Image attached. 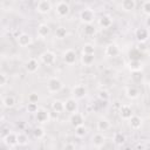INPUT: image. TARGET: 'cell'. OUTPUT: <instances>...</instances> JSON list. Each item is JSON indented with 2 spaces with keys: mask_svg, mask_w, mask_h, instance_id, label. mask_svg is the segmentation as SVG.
<instances>
[{
  "mask_svg": "<svg viewBox=\"0 0 150 150\" xmlns=\"http://www.w3.org/2000/svg\"><path fill=\"white\" fill-rule=\"evenodd\" d=\"M54 11L59 18H66L70 13V6L67 1H57L54 6Z\"/></svg>",
  "mask_w": 150,
  "mask_h": 150,
  "instance_id": "1",
  "label": "cell"
},
{
  "mask_svg": "<svg viewBox=\"0 0 150 150\" xmlns=\"http://www.w3.org/2000/svg\"><path fill=\"white\" fill-rule=\"evenodd\" d=\"M63 88V83L62 81L56 77V76H53L50 77L48 81H47V90L52 94H55V93H59L61 89Z\"/></svg>",
  "mask_w": 150,
  "mask_h": 150,
  "instance_id": "2",
  "label": "cell"
},
{
  "mask_svg": "<svg viewBox=\"0 0 150 150\" xmlns=\"http://www.w3.org/2000/svg\"><path fill=\"white\" fill-rule=\"evenodd\" d=\"M80 20L82 23L84 25H89V23H93L94 20H95V12L89 8V7H86L83 8L81 12H80Z\"/></svg>",
  "mask_w": 150,
  "mask_h": 150,
  "instance_id": "3",
  "label": "cell"
},
{
  "mask_svg": "<svg viewBox=\"0 0 150 150\" xmlns=\"http://www.w3.org/2000/svg\"><path fill=\"white\" fill-rule=\"evenodd\" d=\"M40 61L46 66H53L56 62V55L52 50H45L40 54Z\"/></svg>",
  "mask_w": 150,
  "mask_h": 150,
  "instance_id": "4",
  "label": "cell"
},
{
  "mask_svg": "<svg viewBox=\"0 0 150 150\" xmlns=\"http://www.w3.org/2000/svg\"><path fill=\"white\" fill-rule=\"evenodd\" d=\"M34 115H35L36 122H39L41 124H46V123H48L50 121V112L46 108H40Z\"/></svg>",
  "mask_w": 150,
  "mask_h": 150,
  "instance_id": "5",
  "label": "cell"
},
{
  "mask_svg": "<svg viewBox=\"0 0 150 150\" xmlns=\"http://www.w3.org/2000/svg\"><path fill=\"white\" fill-rule=\"evenodd\" d=\"M53 8V5L49 0H40L35 5V9L40 14H48Z\"/></svg>",
  "mask_w": 150,
  "mask_h": 150,
  "instance_id": "6",
  "label": "cell"
},
{
  "mask_svg": "<svg viewBox=\"0 0 150 150\" xmlns=\"http://www.w3.org/2000/svg\"><path fill=\"white\" fill-rule=\"evenodd\" d=\"M62 59H63V62L68 66H71L76 62V59H77V55H76V52L71 48L69 49H66L63 52V55H62Z\"/></svg>",
  "mask_w": 150,
  "mask_h": 150,
  "instance_id": "7",
  "label": "cell"
},
{
  "mask_svg": "<svg viewBox=\"0 0 150 150\" xmlns=\"http://www.w3.org/2000/svg\"><path fill=\"white\" fill-rule=\"evenodd\" d=\"M88 90H87V87L83 86V84H75L73 88H71V94H73V97L76 98V100H81L83 97H86Z\"/></svg>",
  "mask_w": 150,
  "mask_h": 150,
  "instance_id": "8",
  "label": "cell"
},
{
  "mask_svg": "<svg viewBox=\"0 0 150 150\" xmlns=\"http://www.w3.org/2000/svg\"><path fill=\"white\" fill-rule=\"evenodd\" d=\"M69 123L74 128H77L80 125H84V116L81 112H79V111L73 112L69 116Z\"/></svg>",
  "mask_w": 150,
  "mask_h": 150,
  "instance_id": "9",
  "label": "cell"
},
{
  "mask_svg": "<svg viewBox=\"0 0 150 150\" xmlns=\"http://www.w3.org/2000/svg\"><path fill=\"white\" fill-rule=\"evenodd\" d=\"M120 53H121L120 47L116 43H112V42L108 43L104 48V55L108 56V57H116V56L120 55Z\"/></svg>",
  "mask_w": 150,
  "mask_h": 150,
  "instance_id": "10",
  "label": "cell"
},
{
  "mask_svg": "<svg viewBox=\"0 0 150 150\" xmlns=\"http://www.w3.org/2000/svg\"><path fill=\"white\" fill-rule=\"evenodd\" d=\"M16 42H18V45L20 47L26 48V47H28V46H30L33 43V38L28 33H21L16 38Z\"/></svg>",
  "mask_w": 150,
  "mask_h": 150,
  "instance_id": "11",
  "label": "cell"
},
{
  "mask_svg": "<svg viewBox=\"0 0 150 150\" xmlns=\"http://www.w3.org/2000/svg\"><path fill=\"white\" fill-rule=\"evenodd\" d=\"M40 64H39V61L35 59V57H29L26 62H25V69L27 73L29 74H34L38 71Z\"/></svg>",
  "mask_w": 150,
  "mask_h": 150,
  "instance_id": "12",
  "label": "cell"
},
{
  "mask_svg": "<svg viewBox=\"0 0 150 150\" xmlns=\"http://www.w3.org/2000/svg\"><path fill=\"white\" fill-rule=\"evenodd\" d=\"M135 38L141 43L148 41V39H149V29L145 28V27H138V28H136V30H135Z\"/></svg>",
  "mask_w": 150,
  "mask_h": 150,
  "instance_id": "13",
  "label": "cell"
},
{
  "mask_svg": "<svg viewBox=\"0 0 150 150\" xmlns=\"http://www.w3.org/2000/svg\"><path fill=\"white\" fill-rule=\"evenodd\" d=\"M77 108H79V103H77L76 98L69 97L64 101V111H67L69 114H73V112L77 111Z\"/></svg>",
  "mask_w": 150,
  "mask_h": 150,
  "instance_id": "14",
  "label": "cell"
},
{
  "mask_svg": "<svg viewBox=\"0 0 150 150\" xmlns=\"http://www.w3.org/2000/svg\"><path fill=\"white\" fill-rule=\"evenodd\" d=\"M4 143L11 148L18 145V132H14V131H9L6 134V136H4Z\"/></svg>",
  "mask_w": 150,
  "mask_h": 150,
  "instance_id": "15",
  "label": "cell"
},
{
  "mask_svg": "<svg viewBox=\"0 0 150 150\" xmlns=\"http://www.w3.org/2000/svg\"><path fill=\"white\" fill-rule=\"evenodd\" d=\"M134 115V111H132V108L130 104H122L121 108H120V116L122 120H125V121H129Z\"/></svg>",
  "mask_w": 150,
  "mask_h": 150,
  "instance_id": "16",
  "label": "cell"
},
{
  "mask_svg": "<svg viewBox=\"0 0 150 150\" xmlns=\"http://www.w3.org/2000/svg\"><path fill=\"white\" fill-rule=\"evenodd\" d=\"M105 143V136L103 135V132H96L91 137V144L95 148H101L103 146Z\"/></svg>",
  "mask_w": 150,
  "mask_h": 150,
  "instance_id": "17",
  "label": "cell"
},
{
  "mask_svg": "<svg viewBox=\"0 0 150 150\" xmlns=\"http://www.w3.org/2000/svg\"><path fill=\"white\" fill-rule=\"evenodd\" d=\"M50 34V27L47 23H40L36 28V35L40 39H45Z\"/></svg>",
  "mask_w": 150,
  "mask_h": 150,
  "instance_id": "18",
  "label": "cell"
},
{
  "mask_svg": "<svg viewBox=\"0 0 150 150\" xmlns=\"http://www.w3.org/2000/svg\"><path fill=\"white\" fill-rule=\"evenodd\" d=\"M96 128L98 130V132H104V131H108L110 129V122L109 120L104 118V117H101L97 123H96Z\"/></svg>",
  "mask_w": 150,
  "mask_h": 150,
  "instance_id": "19",
  "label": "cell"
},
{
  "mask_svg": "<svg viewBox=\"0 0 150 150\" xmlns=\"http://www.w3.org/2000/svg\"><path fill=\"white\" fill-rule=\"evenodd\" d=\"M142 124H143V120H142V117H139L138 115H132V117L129 120V125H130V128L134 129V130L141 129Z\"/></svg>",
  "mask_w": 150,
  "mask_h": 150,
  "instance_id": "20",
  "label": "cell"
},
{
  "mask_svg": "<svg viewBox=\"0 0 150 150\" xmlns=\"http://www.w3.org/2000/svg\"><path fill=\"white\" fill-rule=\"evenodd\" d=\"M120 7L124 12H131L136 8V1L135 0H123V1H121Z\"/></svg>",
  "mask_w": 150,
  "mask_h": 150,
  "instance_id": "21",
  "label": "cell"
},
{
  "mask_svg": "<svg viewBox=\"0 0 150 150\" xmlns=\"http://www.w3.org/2000/svg\"><path fill=\"white\" fill-rule=\"evenodd\" d=\"M125 95H127L128 98L135 100V98H137V97L139 96V90H138V88L135 87V86H128V87L125 88Z\"/></svg>",
  "mask_w": 150,
  "mask_h": 150,
  "instance_id": "22",
  "label": "cell"
},
{
  "mask_svg": "<svg viewBox=\"0 0 150 150\" xmlns=\"http://www.w3.org/2000/svg\"><path fill=\"white\" fill-rule=\"evenodd\" d=\"M98 25H100V27H102V28H109V27H111V25H112V18L110 16V15H102L100 19H98Z\"/></svg>",
  "mask_w": 150,
  "mask_h": 150,
  "instance_id": "23",
  "label": "cell"
},
{
  "mask_svg": "<svg viewBox=\"0 0 150 150\" xmlns=\"http://www.w3.org/2000/svg\"><path fill=\"white\" fill-rule=\"evenodd\" d=\"M81 62L86 67H90L95 62V54H82Z\"/></svg>",
  "mask_w": 150,
  "mask_h": 150,
  "instance_id": "24",
  "label": "cell"
},
{
  "mask_svg": "<svg viewBox=\"0 0 150 150\" xmlns=\"http://www.w3.org/2000/svg\"><path fill=\"white\" fill-rule=\"evenodd\" d=\"M52 110L56 114H61L64 111V102L61 100H54L52 103Z\"/></svg>",
  "mask_w": 150,
  "mask_h": 150,
  "instance_id": "25",
  "label": "cell"
},
{
  "mask_svg": "<svg viewBox=\"0 0 150 150\" xmlns=\"http://www.w3.org/2000/svg\"><path fill=\"white\" fill-rule=\"evenodd\" d=\"M142 62L138 61V60H130L129 63H128V68L131 73L134 71H141L142 70Z\"/></svg>",
  "mask_w": 150,
  "mask_h": 150,
  "instance_id": "26",
  "label": "cell"
},
{
  "mask_svg": "<svg viewBox=\"0 0 150 150\" xmlns=\"http://www.w3.org/2000/svg\"><path fill=\"white\" fill-rule=\"evenodd\" d=\"M54 34H55V38H56V39H59V40H63V39L67 38V35H68V30H67L66 27H63V26H59V27H56Z\"/></svg>",
  "mask_w": 150,
  "mask_h": 150,
  "instance_id": "27",
  "label": "cell"
},
{
  "mask_svg": "<svg viewBox=\"0 0 150 150\" xmlns=\"http://www.w3.org/2000/svg\"><path fill=\"white\" fill-rule=\"evenodd\" d=\"M2 105L5 108H13L15 105V97L12 95H6L2 97Z\"/></svg>",
  "mask_w": 150,
  "mask_h": 150,
  "instance_id": "28",
  "label": "cell"
},
{
  "mask_svg": "<svg viewBox=\"0 0 150 150\" xmlns=\"http://www.w3.org/2000/svg\"><path fill=\"white\" fill-rule=\"evenodd\" d=\"M33 136H34V138H36V139H42V138L46 136V130H45V128L41 127V125L35 127V128L33 129Z\"/></svg>",
  "mask_w": 150,
  "mask_h": 150,
  "instance_id": "29",
  "label": "cell"
},
{
  "mask_svg": "<svg viewBox=\"0 0 150 150\" xmlns=\"http://www.w3.org/2000/svg\"><path fill=\"white\" fill-rule=\"evenodd\" d=\"M83 34L87 36H93L96 34V27L94 23H89V25H84L83 27Z\"/></svg>",
  "mask_w": 150,
  "mask_h": 150,
  "instance_id": "30",
  "label": "cell"
},
{
  "mask_svg": "<svg viewBox=\"0 0 150 150\" xmlns=\"http://www.w3.org/2000/svg\"><path fill=\"white\" fill-rule=\"evenodd\" d=\"M28 136L25 132H18V145L25 146L28 144Z\"/></svg>",
  "mask_w": 150,
  "mask_h": 150,
  "instance_id": "31",
  "label": "cell"
},
{
  "mask_svg": "<svg viewBox=\"0 0 150 150\" xmlns=\"http://www.w3.org/2000/svg\"><path fill=\"white\" fill-rule=\"evenodd\" d=\"M112 139H114V142H115L116 144L122 145V144L125 142V136H124V134H122V132H115Z\"/></svg>",
  "mask_w": 150,
  "mask_h": 150,
  "instance_id": "32",
  "label": "cell"
},
{
  "mask_svg": "<svg viewBox=\"0 0 150 150\" xmlns=\"http://www.w3.org/2000/svg\"><path fill=\"white\" fill-rule=\"evenodd\" d=\"M82 54H95V46L93 43H84L82 47Z\"/></svg>",
  "mask_w": 150,
  "mask_h": 150,
  "instance_id": "33",
  "label": "cell"
},
{
  "mask_svg": "<svg viewBox=\"0 0 150 150\" xmlns=\"http://www.w3.org/2000/svg\"><path fill=\"white\" fill-rule=\"evenodd\" d=\"M97 96H98V98H100L101 101H103V102H107V101L110 98V94H109V91L105 90V89H101V90L97 93Z\"/></svg>",
  "mask_w": 150,
  "mask_h": 150,
  "instance_id": "34",
  "label": "cell"
},
{
  "mask_svg": "<svg viewBox=\"0 0 150 150\" xmlns=\"http://www.w3.org/2000/svg\"><path fill=\"white\" fill-rule=\"evenodd\" d=\"M75 129V135L77 136V137H84L86 135H87V128L84 127V125H80V127H77V128H74Z\"/></svg>",
  "mask_w": 150,
  "mask_h": 150,
  "instance_id": "35",
  "label": "cell"
},
{
  "mask_svg": "<svg viewBox=\"0 0 150 150\" xmlns=\"http://www.w3.org/2000/svg\"><path fill=\"white\" fill-rule=\"evenodd\" d=\"M142 12L146 16H150V0H146V1L142 2Z\"/></svg>",
  "mask_w": 150,
  "mask_h": 150,
  "instance_id": "36",
  "label": "cell"
},
{
  "mask_svg": "<svg viewBox=\"0 0 150 150\" xmlns=\"http://www.w3.org/2000/svg\"><path fill=\"white\" fill-rule=\"evenodd\" d=\"M131 79L135 81V82H141L143 80V74L142 71H134L131 73Z\"/></svg>",
  "mask_w": 150,
  "mask_h": 150,
  "instance_id": "37",
  "label": "cell"
},
{
  "mask_svg": "<svg viewBox=\"0 0 150 150\" xmlns=\"http://www.w3.org/2000/svg\"><path fill=\"white\" fill-rule=\"evenodd\" d=\"M39 109H40V108H39L38 103H28V104H27V111H28V112L35 114Z\"/></svg>",
  "mask_w": 150,
  "mask_h": 150,
  "instance_id": "38",
  "label": "cell"
},
{
  "mask_svg": "<svg viewBox=\"0 0 150 150\" xmlns=\"http://www.w3.org/2000/svg\"><path fill=\"white\" fill-rule=\"evenodd\" d=\"M39 102V95L36 93H30L28 95V103H38Z\"/></svg>",
  "mask_w": 150,
  "mask_h": 150,
  "instance_id": "39",
  "label": "cell"
},
{
  "mask_svg": "<svg viewBox=\"0 0 150 150\" xmlns=\"http://www.w3.org/2000/svg\"><path fill=\"white\" fill-rule=\"evenodd\" d=\"M8 81H9V79H8L7 74H6V73H1V74H0V86H1V87H5Z\"/></svg>",
  "mask_w": 150,
  "mask_h": 150,
  "instance_id": "40",
  "label": "cell"
},
{
  "mask_svg": "<svg viewBox=\"0 0 150 150\" xmlns=\"http://www.w3.org/2000/svg\"><path fill=\"white\" fill-rule=\"evenodd\" d=\"M63 150H75V145H74L73 143L68 142V143H66V144H64Z\"/></svg>",
  "mask_w": 150,
  "mask_h": 150,
  "instance_id": "41",
  "label": "cell"
},
{
  "mask_svg": "<svg viewBox=\"0 0 150 150\" xmlns=\"http://www.w3.org/2000/svg\"><path fill=\"white\" fill-rule=\"evenodd\" d=\"M145 25H146L148 28H150V16L146 18V20H145Z\"/></svg>",
  "mask_w": 150,
  "mask_h": 150,
  "instance_id": "42",
  "label": "cell"
}]
</instances>
